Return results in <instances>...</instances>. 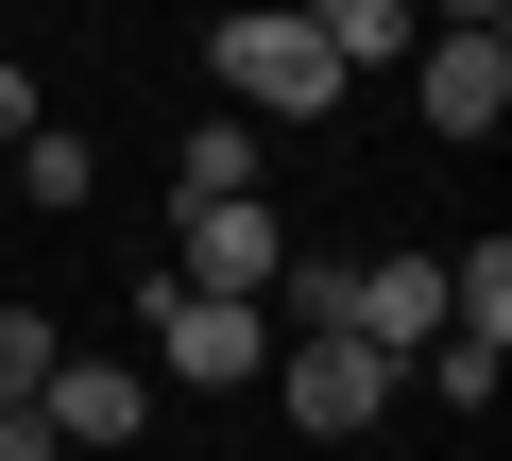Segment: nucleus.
<instances>
[{
  "mask_svg": "<svg viewBox=\"0 0 512 461\" xmlns=\"http://www.w3.org/2000/svg\"><path fill=\"white\" fill-rule=\"evenodd\" d=\"M205 69H222V103H239L256 137H308V120H342V52L291 18V0H239V18L205 35Z\"/></svg>",
  "mask_w": 512,
  "mask_h": 461,
  "instance_id": "f257e3e1",
  "label": "nucleus"
},
{
  "mask_svg": "<svg viewBox=\"0 0 512 461\" xmlns=\"http://www.w3.org/2000/svg\"><path fill=\"white\" fill-rule=\"evenodd\" d=\"M137 376H188V393H239V376H274V308H239V291H154V359Z\"/></svg>",
  "mask_w": 512,
  "mask_h": 461,
  "instance_id": "f03ea898",
  "label": "nucleus"
},
{
  "mask_svg": "<svg viewBox=\"0 0 512 461\" xmlns=\"http://www.w3.org/2000/svg\"><path fill=\"white\" fill-rule=\"evenodd\" d=\"M274 393H291V427H325V444H342V427H376L410 376H393L376 342H342V325H325V342H274Z\"/></svg>",
  "mask_w": 512,
  "mask_h": 461,
  "instance_id": "7ed1b4c3",
  "label": "nucleus"
},
{
  "mask_svg": "<svg viewBox=\"0 0 512 461\" xmlns=\"http://www.w3.org/2000/svg\"><path fill=\"white\" fill-rule=\"evenodd\" d=\"M410 120L427 137H495L512 120V35H427L410 52Z\"/></svg>",
  "mask_w": 512,
  "mask_h": 461,
  "instance_id": "20e7f679",
  "label": "nucleus"
},
{
  "mask_svg": "<svg viewBox=\"0 0 512 461\" xmlns=\"http://www.w3.org/2000/svg\"><path fill=\"white\" fill-rule=\"evenodd\" d=\"M342 342H376V359L410 376V359L444 342V257H359V274H342Z\"/></svg>",
  "mask_w": 512,
  "mask_h": 461,
  "instance_id": "39448f33",
  "label": "nucleus"
},
{
  "mask_svg": "<svg viewBox=\"0 0 512 461\" xmlns=\"http://www.w3.org/2000/svg\"><path fill=\"white\" fill-rule=\"evenodd\" d=\"M274 274H291V222L274 205H188V291H239L256 308Z\"/></svg>",
  "mask_w": 512,
  "mask_h": 461,
  "instance_id": "423d86ee",
  "label": "nucleus"
},
{
  "mask_svg": "<svg viewBox=\"0 0 512 461\" xmlns=\"http://www.w3.org/2000/svg\"><path fill=\"white\" fill-rule=\"evenodd\" d=\"M35 410H52V444H137V427H154V376H137V359H52Z\"/></svg>",
  "mask_w": 512,
  "mask_h": 461,
  "instance_id": "0eeeda50",
  "label": "nucleus"
},
{
  "mask_svg": "<svg viewBox=\"0 0 512 461\" xmlns=\"http://www.w3.org/2000/svg\"><path fill=\"white\" fill-rule=\"evenodd\" d=\"M291 18H308V35L342 52V86H359V69H410V52H427V18H410V0H291Z\"/></svg>",
  "mask_w": 512,
  "mask_h": 461,
  "instance_id": "6e6552de",
  "label": "nucleus"
},
{
  "mask_svg": "<svg viewBox=\"0 0 512 461\" xmlns=\"http://www.w3.org/2000/svg\"><path fill=\"white\" fill-rule=\"evenodd\" d=\"M444 342H478V359H512V240H478V257H444Z\"/></svg>",
  "mask_w": 512,
  "mask_h": 461,
  "instance_id": "1a4fd4ad",
  "label": "nucleus"
},
{
  "mask_svg": "<svg viewBox=\"0 0 512 461\" xmlns=\"http://www.w3.org/2000/svg\"><path fill=\"white\" fill-rule=\"evenodd\" d=\"M171 205H256V120H205L171 154Z\"/></svg>",
  "mask_w": 512,
  "mask_h": 461,
  "instance_id": "9d476101",
  "label": "nucleus"
},
{
  "mask_svg": "<svg viewBox=\"0 0 512 461\" xmlns=\"http://www.w3.org/2000/svg\"><path fill=\"white\" fill-rule=\"evenodd\" d=\"M52 359H69V342H52L35 308H0V410H35V393H52Z\"/></svg>",
  "mask_w": 512,
  "mask_h": 461,
  "instance_id": "9b49d317",
  "label": "nucleus"
},
{
  "mask_svg": "<svg viewBox=\"0 0 512 461\" xmlns=\"http://www.w3.org/2000/svg\"><path fill=\"white\" fill-rule=\"evenodd\" d=\"M410 376H427V393H444V410H495V359H478V342H427V359H410Z\"/></svg>",
  "mask_w": 512,
  "mask_h": 461,
  "instance_id": "f8f14e48",
  "label": "nucleus"
},
{
  "mask_svg": "<svg viewBox=\"0 0 512 461\" xmlns=\"http://www.w3.org/2000/svg\"><path fill=\"white\" fill-rule=\"evenodd\" d=\"M410 18H427V35H495L512 0H410Z\"/></svg>",
  "mask_w": 512,
  "mask_h": 461,
  "instance_id": "ddd939ff",
  "label": "nucleus"
},
{
  "mask_svg": "<svg viewBox=\"0 0 512 461\" xmlns=\"http://www.w3.org/2000/svg\"><path fill=\"white\" fill-rule=\"evenodd\" d=\"M0 137H35V69L18 52H0Z\"/></svg>",
  "mask_w": 512,
  "mask_h": 461,
  "instance_id": "4468645a",
  "label": "nucleus"
},
{
  "mask_svg": "<svg viewBox=\"0 0 512 461\" xmlns=\"http://www.w3.org/2000/svg\"><path fill=\"white\" fill-rule=\"evenodd\" d=\"M0 461H52V410H0Z\"/></svg>",
  "mask_w": 512,
  "mask_h": 461,
  "instance_id": "2eb2a0df",
  "label": "nucleus"
}]
</instances>
